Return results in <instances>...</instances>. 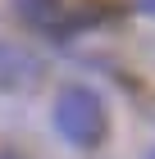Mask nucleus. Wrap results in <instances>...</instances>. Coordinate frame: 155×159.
Here are the masks:
<instances>
[{
	"label": "nucleus",
	"instance_id": "1",
	"mask_svg": "<svg viewBox=\"0 0 155 159\" xmlns=\"http://www.w3.org/2000/svg\"><path fill=\"white\" fill-rule=\"evenodd\" d=\"M55 132L73 146H96L105 136V105L87 86H64L55 100Z\"/></svg>",
	"mask_w": 155,
	"mask_h": 159
},
{
	"label": "nucleus",
	"instance_id": "5",
	"mask_svg": "<svg viewBox=\"0 0 155 159\" xmlns=\"http://www.w3.org/2000/svg\"><path fill=\"white\" fill-rule=\"evenodd\" d=\"M146 159H155V150H151V155H146Z\"/></svg>",
	"mask_w": 155,
	"mask_h": 159
},
{
	"label": "nucleus",
	"instance_id": "3",
	"mask_svg": "<svg viewBox=\"0 0 155 159\" xmlns=\"http://www.w3.org/2000/svg\"><path fill=\"white\" fill-rule=\"evenodd\" d=\"M18 14L23 18H32V23H55L60 18V0H18Z\"/></svg>",
	"mask_w": 155,
	"mask_h": 159
},
{
	"label": "nucleus",
	"instance_id": "2",
	"mask_svg": "<svg viewBox=\"0 0 155 159\" xmlns=\"http://www.w3.org/2000/svg\"><path fill=\"white\" fill-rule=\"evenodd\" d=\"M32 73H36V64L27 59L23 50H9V46H0V82H27Z\"/></svg>",
	"mask_w": 155,
	"mask_h": 159
},
{
	"label": "nucleus",
	"instance_id": "4",
	"mask_svg": "<svg viewBox=\"0 0 155 159\" xmlns=\"http://www.w3.org/2000/svg\"><path fill=\"white\" fill-rule=\"evenodd\" d=\"M137 9H142V14H151V18H155V0H137Z\"/></svg>",
	"mask_w": 155,
	"mask_h": 159
}]
</instances>
